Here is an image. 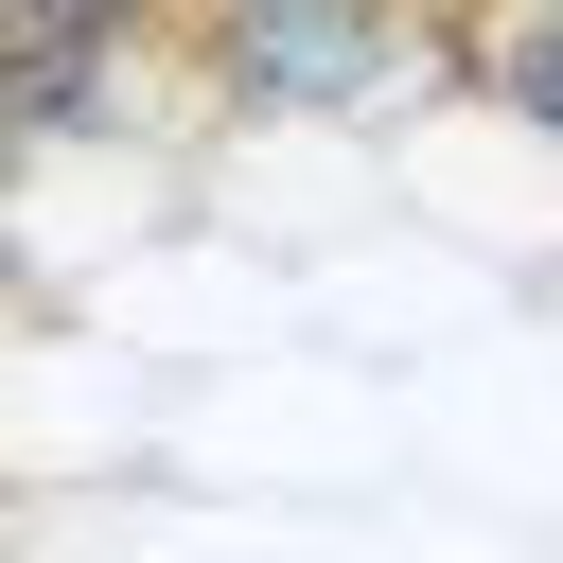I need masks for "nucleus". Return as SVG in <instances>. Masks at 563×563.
Segmentation results:
<instances>
[{"label": "nucleus", "mask_w": 563, "mask_h": 563, "mask_svg": "<svg viewBox=\"0 0 563 563\" xmlns=\"http://www.w3.org/2000/svg\"><path fill=\"white\" fill-rule=\"evenodd\" d=\"M510 106H528V123H545V141H563V0H545V18H528V35H510Z\"/></svg>", "instance_id": "nucleus-4"}, {"label": "nucleus", "mask_w": 563, "mask_h": 563, "mask_svg": "<svg viewBox=\"0 0 563 563\" xmlns=\"http://www.w3.org/2000/svg\"><path fill=\"white\" fill-rule=\"evenodd\" d=\"M0 35H70V53H123L141 0H0Z\"/></svg>", "instance_id": "nucleus-3"}, {"label": "nucleus", "mask_w": 563, "mask_h": 563, "mask_svg": "<svg viewBox=\"0 0 563 563\" xmlns=\"http://www.w3.org/2000/svg\"><path fill=\"white\" fill-rule=\"evenodd\" d=\"M387 53H405V35L352 18V0H229V70L282 88V106H334V88H369Z\"/></svg>", "instance_id": "nucleus-1"}, {"label": "nucleus", "mask_w": 563, "mask_h": 563, "mask_svg": "<svg viewBox=\"0 0 563 563\" xmlns=\"http://www.w3.org/2000/svg\"><path fill=\"white\" fill-rule=\"evenodd\" d=\"M106 106V53H70V35H0V141H53V123H88Z\"/></svg>", "instance_id": "nucleus-2"}]
</instances>
